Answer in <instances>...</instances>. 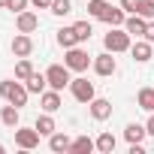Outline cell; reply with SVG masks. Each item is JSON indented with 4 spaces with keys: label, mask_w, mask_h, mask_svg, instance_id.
<instances>
[{
    "label": "cell",
    "mask_w": 154,
    "mask_h": 154,
    "mask_svg": "<svg viewBox=\"0 0 154 154\" xmlns=\"http://www.w3.org/2000/svg\"><path fill=\"white\" fill-rule=\"evenodd\" d=\"M106 12H109V3H106V0H91V3H88V15H91V18H100V21H103Z\"/></svg>",
    "instance_id": "cell-25"
},
{
    "label": "cell",
    "mask_w": 154,
    "mask_h": 154,
    "mask_svg": "<svg viewBox=\"0 0 154 154\" xmlns=\"http://www.w3.org/2000/svg\"><path fill=\"white\" fill-rule=\"evenodd\" d=\"M39 100H42V109H45V112H57V109H60V91H54V88H51V91H42Z\"/></svg>",
    "instance_id": "cell-13"
},
{
    "label": "cell",
    "mask_w": 154,
    "mask_h": 154,
    "mask_svg": "<svg viewBox=\"0 0 154 154\" xmlns=\"http://www.w3.org/2000/svg\"><path fill=\"white\" fill-rule=\"evenodd\" d=\"M136 15H142V18H154V0H139V6H136Z\"/></svg>",
    "instance_id": "cell-27"
},
{
    "label": "cell",
    "mask_w": 154,
    "mask_h": 154,
    "mask_svg": "<svg viewBox=\"0 0 154 154\" xmlns=\"http://www.w3.org/2000/svg\"><path fill=\"white\" fill-rule=\"evenodd\" d=\"M30 75H33V63H30L27 57H21V60L15 63V79H21V82H27Z\"/></svg>",
    "instance_id": "cell-24"
},
{
    "label": "cell",
    "mask_w": 154,
    "mask_h": 154,
    "mask_svg": "<svg viewBox=\"0 0 154 154\" xmlns=\"http://www.w3.org/2000/svg\"><path fill=\"white\" fill-rule=\"evenodd\" d=\"M0 154H3V145H0Z\"/></svg>",
    "instance_id": "cell-35"
},
{
    "label": "cell",
    "mask_w": 154,
    "mask_h": 154,
    "mask_svg": "<svg viewBox=\"0 0 154 154\" xmlns=\"http://www.w3.org/2000/svg\"><path fill=\"white\" fill-rule=\"evenodd\" d=\"M103 21H106V24H112V27H124V21H127V12H124L121 6H109V12L103 15Z\"/></svg>",
    "instance_id": "cell-15"
},
{
    "label": "cell",
    "mask_w": 154,
    "mask_h": 154,
    "mask_svg": "<svg viewBox=\"0 0 154 154\" xmlns=\"http://www.w3.org/2000/svg\"><path fill=\"white\" fill-rule=\"evenodd\" d=\"M115 69H118V63H115L112 51H103V54L94 57V72L97 75H115Z\"/></svg>",
    "instance_id": "cell-7"
},
{
    "label": "cell",
    "mask_w": 154,
    "mask_h": 154,
    "mask_svg": "<svg viewBox=\"0 0 154 154\" xmlns=\"http://www.w3.org/2000/svg\"><path fill=\"white\" fill-rule=\"evenodd\" d=\"M72 30H75V36H79V42H88V39H91V33H94L91 21H75V24H72Z\"/></svg>",
    "instance_id": "cell-26"
},
{
    "label": "cell",
    "mask_w": 154,
    "mask_h": 154,
    "mask_svg": "<svg viewBox=\"0 0 154 154\" xmlns=\"http://www.w3.org/2000/svg\"><path fill=\"white\" fill-rule=\"evenodd\" d=\"M69 91H72V97L79 100V103H91L97 94H94V82H88V79H72L69 82Z\"/></svg>",
    "instance_id": "cell-6"
},
{
    "label": "cell",
    "mask_w": 154,
    "mask_h": 154,
    "mask_svg": "<svg viewBox=\"0 0 154 154\" xmlns=\"http://www.w3.org/2000/svg\"><path fill=\"white\" fill-rule=\"evenodd\" d=\"M45 79H48V88H54V91H63V88L72 82L66 63H63V66H60V63H51V66L45 69Z\"/></svg>",
    "instance_id": "cell-3"
},
{
    "label": "cell",
    "mask_w": 154,
    "mask_h": 154,
    "mask_svg": "<svg viewBox=\"0 0 154 154\" xmlns=\"http://www.w3.org/2000/svg\"><path fill=\"white\" fill-rule=\"evenodd\" d=\"M145 27H148V18H142V15H127V21H124V30L130 33V36H145Z\"/></svg>",
    "instance_id": "cell-10"
},
{
    "label": "cell",
    "mask_w": 154,
    "mask_h": 154,
    "mask_svg": "<svg viewBox=\"0 0 154 154\" xmlns=\"http://www.w3.org/2000/svg\"><path fill=\"white\" fill-rule=\"evenodd\" d=\"M69 145H72V142H69L66 133H51V136H48V148H51V151H69Z\"/></svg>",
    "instance_id": "cell-20"
},
{
    "label": "cell",
    "mask_w": 154,
    "mask_h": 154,
    "mask_svg": "<svg viewBox=\"0 0 154 154\" xmlns=\"http://www.w3.org/2000/svg\"><path fill=\"white\" fill-rule=\"evenodd\" d=\"M51 12L54 15H69L72 12V3H69V0H51Z\"/></svg>",
    "instance_id": "cell-28"
},
{
    "label": "cell",
    "mask_w": 154,
    "mask_h": 154,
    "mask_svg": "<svg viewBox=\"0 0 154 154\" xmlns=\"http://www.w3.org/2000/svg\"><path fill=\"white\" fill-rule=\"evenodd\" d=\"M0 121H3L6 127H12V130H15V127H18V121H21L18 106H12V103H9V106H3V109H0Z\"/></svg>",
    "instance_id": "cell-14"
},
{
    "label": "cell",
    "mask_w": 154,
    "mask_h": 154,
    "mask_svg": "<svg viewBox=\"0 0 154 154\" xmlns=\"http://www.w3.org/2000/svg\"><path fill=\"white\" fill-rule=\"evenodd\" d=\"M136 6H139V0H121V9H124V12H130V15L136 12Z\"/></svg>",
    "instance_id": "cell-30"
},
{
    "label": "cell",
    "mask_w": 154,
    "mask_h": 154,
    "mask_svg": "<svg viewBox=\"0 0 154 154\" xmlns=\"http://www.w3.org/2000/svg\"><path fill=\"white\" fill-rule=\"evenodd\" d=\"M115 145H118V139H115L112 133H100V136H97V151H100V154H112Z\"/></svg>",
    "instance_id": "cell-21"
},
{
    "label": "cell",
    "mask_w": 154,
    "mask_h": 154,
    "mask_svg": "<svg viewBox=\"0 0 154 154\" xmlns=\"http://www.w3.org/2000/svg\"><path fill=\"white\" fill-rule=\"evenodd\" d=\"M27 3H30V0H9L6 9H12V12L18 15V12H24V9H27Z\"/></svg>",
    "instance_id": "cell-29"
},
{
    "label": "cell",
    "mask_w": 154,
    "mask_h": 154,
    "mask_svg": "<svg viewBox=\"0 0 154 154\" xmlns=\"http://www.w3.org/2000/svg\"><path fill=\"white\" fill-rule=\"evenodd\" d=\"M15 27H18V33H33L36 27H39V18L33 15V12H18V18H15Z\"/></svg>",
    "instance_id": "cell-9"
},
{
    "label": "cell",
    "mask_w": 154,
    "mask_h": 154,
    "mask_svg": "<svg viewBox=\"0 0 154 154\" xmlns=\"http://www.w3.org/2000/svg\"><path fill=\"white\" fill-rule=\"evenodd\" d=\"M27 85H21V82H12V79H6V82H0V97H3L6 103H12V106H27Z\"/></svg>",
    "instance_id": "cell-1"
},
{
    "label": "cell",
    "mask_w": 154,
    "mask_h": 154,
    "mask_svg": "<svg viewBox=\"0 0 154 154\" xmlns=\"http://www.w3.org/2000/svg\"><path fill=\"white\" fill-rule=\"evenodd\" d=\"M6 3H9V0H0V6H3V9H6Z\"/></svg>",
    "instance_id": "cell-34"
},
{
    "label": "cell",
    "mask_w": 154,
    "mask_h": 154,
    "mask_svg": "<svg viewBox=\"0 0 154 154\" xmlns=\"http://www.w3.org/2000/svg\"><path fill=\"white\" fill-rule=\"evenodd\" d=\"M24 85H27V91H30V94H42V91H45V85H48V79H45L42 72H36V69H33V75H30Z\"/></svg>",
    "instance_id": "cell-18"
},
{
    "label": "cell",
    "mask_w": 154,
    "mask_h": 154,
    "mask_svg": "<svg viewBox=\"0 0 154 154\" xmlns=\"http://www.w3.org/2000/svg\"><path fill=\"white\" fill-rule=\"evenodd\" d=\"M103 45H106V51H112V54H118V51H130V33L112 27V30L103 36Z\"/></svg>",
    "instance_id": "cell-2"
},
{
    "label": "cell",
    "mask_w": 154,
    "mask_h": 154,
    "mask_svg": "<svg viewBox=\"0 0 154 154\" xmlns=\"http://www.w3.org/2000/svg\"><path fill=\"white\" fill-rule=\"evenodd\" d=\"M130 54H133L136 63L151 60V42H148V39H136V45H130Z\"/></svg>",
    "instance_id": "cell-12"
},
{
    "label": "cell",
    "mask_w": 154,
    "mask_h": 154,
    "mask_svg": "<svg viewBox=\"0 0 154 154\" xmlns=\"http://www.w3.org/2000/svg\"><path fill=\"white\" fill-rule=\"evenodd\" d=\"M145 136H148V130H145L142 124H127V127H124V139H127L130 145H133V142H142Z\"/></svg>",
    "instance_id": "cell-17"
},
{
    "label": "cell",
    "mask_w": 154,
    "mask_h": 154,
    "mask_svg": "<svg viewBox=\"0 0 154 154\" xmlns=\"http://www.w3.org/2000/svg\"><path fill=\"white\" fill-rule=\"evenodd\" d=\"M39 130L36 127H15V145L18 148H24V151H33L36 145H39Z\"/></svg>",
    "instance_id": "cell-4"
},
{
    "label": "cell",
    "mask_w": 154,
    "mask_h": 154,
    "mask_svg": "<svg viewBox=\"0 0 154 154\" xmlns=\"http://www.w3.org/2000/svg\"><path fill=\"white\" fill-rule=\"evenodd\" d=\"M63 63H66L69 69H75V72H85V69H88V63H91V57H88V51H85V48L72 45V48H66Z\"/></svg>",
    "instance_id": "cell-5"
},
{
    "label": "cell",
    "mask_w": 154,
    "mask_h": 154,
    "mask_svg": "<svg viewBox=\"0 0 154 154\" xmlns=\"http://www.w3.org/2000/svg\"><path fill=\"white\" fill-rule=\"evenodd\" d=\"M57 42H60L63 48H72V45H79V36H75L72 27H60V30H57Z\"/></svg>",
    "instance_id": "cell-23"
},
{
    "label": "cell",
    "mask_w": 154,
    "mask_h": 154,
    "mask_svg": "<svg viewBox=\"0 0 154 154\" xmlns=\"http://www.w3.org/2000/svg\"><path fill=\"white\" fill-rule=\"evenodd\" d=\"M142 39H148V42H154V21H148V27H145V36Z\"/></svg>",
    "instance_id": "cell-31"
},
{
    "label": "cell",
    "mask_w": 154,
    "mask_h": 154,
    "mask_svg": "<svg viewBox=\"0 0 154 154\" xmlns=\"http://www.w3.org/2000/svg\"><path fill=\"white\" fill-rule=\"evenodd\" d=\"M136 103H139V109L154 112V88H142V91L136 94Z\"/></svg>",
    "instance_id": "cell-22"
},
{
    "label": "cell",
    "mask_w": 154,
    "mask_h": 154,
    "mask_svg": "<svg viewBox=\"0 0 154 154\" xmlns=\"http://www.w3.org/2000/svg\"><path fill=\"white\" fill-rule=\"evenodd\" d=\"M30 51H33V39H30L27 33H18V36L12 39V54H15V57H27Z\"/></svg>",
    "instance_id": "cell-11"
},
{
    "label": "cell",
    "mask_w": 154,
    "mask_h": 154,
    "mask_svg": "<svg viewBox=\"0 0 154 154\" xmlns=\"http://www.w3.org/2000/svg\"><path fill=\"white\" fill-rule=\"evenodd\" d=\"M36 9H51V0H30Z\"/></svg>",
    "instance_id": "cell-32"
},
{
    "label": "cell",
    "mask_w": 154,
    "mask_h": 154,
    "mask_svg": "<svg viewBox=\"0 0 154 154\" xmlns=\"http://www.w3.org/2000/svg\"><path fill=\"white\" fill-rule=\"evenodd\" d=\"M94 148H97V142H94L91 136H79V139L69 145V151H72V154H91Z\"/></svg>",
    "instance_id": "cell-16"
},
{
    "label": "cell",
    "mask_w": 154,
    "mask_h": 154,
    "mask_svg": "<svg viewBox=\"0 0 154 154\" xmlns=\"http://www.w3.org/2000/svg\"><path fill=\"white\" fill-rule=\"evenodd\" d=\"M145 130H148V136H154V115L148 118V124H145Z\"/></svg>",
    "instance_id": "cell-33"
},
{
    "label": "cell",
    "mask_w": 154,
    "mask_h": 154,
    "mask_svg": "<svg viewBox=\"0 0 154 154\" xmlns=\"http://www.w3.org/2000/svg\"><path fill=\"white\" fill-rule=\"evenodd\" d=\"M33 127H36V130H39L42 136H51V133L57 130V127H54V118H51V112H45V115H39Z\"/></svg>",
    "instance_id": "cell-19"
},
{
    "label": "cell",
    "mask_w": 154,
    "mask_h": 154,
    "mask_svg": "<svg viewBox=\"0 0 154 154\" xmlns=\"http://www.w3.org/2000/svg\"><path fill=\"white\" fill-rule=\"evenodd\" d=\"M88 106H91V118H94V121H106V118L112 115V103L103 100V97H94Z\"/></svg>",
    "instance_id": "cell-8"
}]
</instances>
